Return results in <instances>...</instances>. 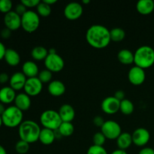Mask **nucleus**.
<instances>
[{"mask_svg": "<svg viewBox=\"0 0 154 154\" xmlns=\"http://www.w3.org/2000/svg\"><path fill=\"white\" fill-rule=\"evenodd\" d=\"M86 40L93 48L103 49L108 47L111 42L110 30L100 24H95L87 29Z\"/></svg>", "mask_w": 154, "mask_h": 154, "instance_id": "1", "label": "nucleus"}, {"mask_svg": "<svg viewBox=\"0 0 154 154\" xmlns=\"http://www.w3.org/2000/svg\"><path fill=\"white\" fill-rule=\"evenodd\" d=\"M41 130L42 129L39 125L31 120H24L18 127V133L20 140L29 144L38 141Z\"/></svg>", "mask_w": 154, "mask_h": 154, "instance_id": "2", "label": "nucleus"}, {"mask_svg": "<svg viewBox=\"0 0 154 154\" xmlns=\"http://www.w3.org/2000/svg\"><path fill=\"white\" fill-rule=\"evenodd\" d=\"M134 63L143 69H148L154 64V50L147 45H144L134 53Z\"/></svg>", "mask_w": 154, "mask_h": 154, "instance_id": "3", "label": "nucleus"}, {"mask_svg": "<svg viewBox=\"0 0 154 154\" xmlns=\"http://www.w3.org/2000/svg\"><path fill=\"white\" fill-rule=\"evenodd\" d=\"M3 125L8 128L19 127L23 123V111L15 105H11L6 108L5 111L2 115Z\"/></svg>", "mask_w": 154, "mask_h": 154, "instance_id": "4", "label": "nucleus"}, {"mask_svg": "<svg viewBox=\"0 0 154 154\" xmlns=\"http://www.w3.org/2000/svg\"><path fill=\"white\" fill-rule=\"evenodd\" d=\"M40 122L44 128L53 131L58 129L63 123L59 113L51 109L45 111L41 114Z\"/></svg>", "mask_w": 154, "mask_h": 154, "instance_id": "5", "label": "nucleus"}, {"mask_svg": "<svg viewBox=\"0 0 154 154\" xmlns=\"http://www.w3.org/2000/svg\"><path fill=\"white\" fill-rule=\"evenodd\" d=\"M40 17L36 12L28 10L21 17V27L25 32L32 33L38 29Z\"/></svg>", "mask_w": 154, "mask_h": 154, "instance_id": "6", "label": "nucleus"}, {"mask_svg": "<svg viewBox=\"0 0 154 154\" xmlns=\"http://www.w3.org/2000/svg\"><path fill=\"white\" fill-rule=\"evenodd\" d=\"M101 132L109 140H117L122 133L120 124L114 120H107L101 127Z\"/></svg>", "mask_w": 154, "mask_h": 154, "instance_id": "7", "label": "nucleus"}, {"mask_svg": "<svg viewBox=\"0 0 154 154\" xmlns=\"http://www.w3.org/2000/svg\"><path fill=\"white\" fill-rule=\"evenodd\" d=\"M45 66L46 69L51 72H60L65 66V62L63 59L59 54H48L45 60Z\"/></svg>", "mask_w": 154, "mask_h": 154, "instance_id": "8", "label": "nucleus"}, {"mask_svg": "<svg viewBox=\"0 0 154 154\" xmlns=\"http://www.w3.org/2000/svg\"><path fill=\"white\" fill-rule=\"evenodd\" d=\"M43 89V84L42 81L35 78H27L26 82L24 86V91L29 96H36L40 94Z\"/></svg>", "mask_w": 154, "mask_h": 154, "instance_id": "9", "label": "nucleus"}, {"mask_svg": "<svg viewBox=\"0 0 154 154\" xmlns=\"http://www.w3.org/2000/svg\"><path fill=\"white\" fill-rule=\"evenodd\" d=\"M83 12V6L80 3L75 2L69 3L64 8L65 17L69 20H76L79 19L82 16Z\"/></svg>", "mask_w": 154, "mask_h": 154, "instance_id": "10", "label": "nucleus"}, {"mask_svg": "<svg viewBox=\"0 0 154 154\" xmlns=\"http://www.w3.org/2000/svg\"><path fill=\"white\" fill-rule=\"evenodd\" d=\"M128 79L129 82L134 86H140L144 84L146 79V74L144 69L138 66L131 68L128 73Z\"/></svg>", "mask_w": 154, "mask_h": 154, "instance_id": "11", "label": "nucleus"}, {"mask_svg": "<svg viewBox=\"0 0 154 154\" xmlns=\"http://www.w3.org/2000/svg\"><path fill=\"white\" fill-rule=\"evenodd\" d=\"M132 143L138 147H144L150 139V134L144 128H138L132 135Z\"/></svg>", "mask_w": 154, "mask_h": 154, "instance_id": "12", "label": "nucleus"}, {"mask_svg": "<svg viewBox=\"0 0 154 154\" xmlns=\"http://www.w3.org/2000/svg\"><path fill=\"white\" fill-rule=\"evenodd\" d=\"M120 101L114 96H108L102 101L101 108L102 111L107 114H114L120 111Z\"/></svg>", "mask_w": 154, "mask_h": 154, "instance_id": "13", "label": "nucleus"}, {"mask_svg": "<svg viewBox=\"0 0 154 154\" xmlns=\"http://www.w3.org/2000/svg\"><path fill=\"white\" fill-rule=\"evenodd\" d=\"M4 23L6 28L11 31L17 30L20 27H21V17L14 11H11L5 14Z\"/></svg>", "mask_w": 154, "mask_h": 154, "instance_id": "14", "label": "nucleus"}, {"mask_svg": "<svg viewBox=\"0 0 154 154\" xmlns=\"http://www.w3.org/2000/svg\"><path fill=\"white\" fill-rule=\"evenodd\" d=\"M27 78L23 75L22 72H17L10 77L9 84L10 87L15 91L20 90L24 88Z\"/></svg>", "mask_w": 154, "mask_h": 154, "instance_id": "15", "label": "nucleus"}, {"mask_svg": "<svg viewBox=\"0 0 154 154\" xmlns=\"http://www.w3.org/2000/svg\"><path fill=\"white\" fill-rule=\"evenodd\" d=\"M14 105L23 112L28 111L31 107V99L26 93H20L16 96L14 100Z\"/></svg>", "mask_w": 154, "mask_h": 154, "instance_id": "16", "label": "nucleus"}, {"mask_svg": "<svg viewBox=\"0 0 154 154\" xmlns=\"http://www.w3.org/2000/svg\"><path fill=\"white\" fill-rule=\"evenodd\" d=\"M16 96V91L10 86L0 89V102L4 105H8L14 102Z\"/></svg>", "mask_w": 154, "mask_h": 154, "instance_id": "17", "label": "nucleus"}, {"mask_svg": "<svg viewBox=\"0 0 154 154\" xmlns=\"http://www.w3.org/2000/svg\"><path fill=\"white\" fill-rule=\"evenodd\" d=\"M60 117L63 122H69L72 123L75 119V111L73 107L69 104H64L60 108L58 111Z\"/></svg>", "mask_w": 154, "mask_h": 154, "instance_id": "18", "label": "nucleus"}, {"mask_svg": "<svg viewBox=\"0 0 154 154\" xmlns=\"http://www.w3.org/2000/svg\"><path fill=\"white\" fill-rule=\"evenodd\" d=\"M48 92L50 94L55 97H59V96H63L66 92V86L62 81H53L48 84Z\"/></svg>", "mask_w": 154, "mask_h": 154, "instance_id": "19", "label": "nucleus"}, {"mask_svg": "<svg viewBox=\"0 0 154 154\" xmlns=\"http://www.w3.org/2000/svg\"><path fill=\"white\" fill-rule=\"evenodd\" d=\"M22 72L27 78H35L38 75L39 69L35 62L26 61L23 65Z\"/></svg>", "mask_w": 154, "mask_h": 154, "instance_id": "20", "label": "nucleus"}, {"mask_svg": "<svg viewBox=\"0 0 154 154\" xmlns=\"http://www.w3.org/2000/svg\"><path fill=\"white\" fill-rule=\"evenodd\" d=\"M4 60L8 66L14 67L20 63V56L18 54L17 51L11 48H8V49H6Z\"/></svg>", "mask_w": 154, "mask_h": 154, "instance_id": "21", "label": "nucleus"}, {"mask_svg": "<svg viewBox=\"0 0 154 154\" xmlns=\"http://www.w3.org/2000/svg\"><path fill=\"white\" fill-rule=\"evenodd\" d=\"M136 9L142 15L150 14L154 10V1L153 0H140L136 4Z\"/></svg>", "mask_w": 154, "mask_h": 154, "instance_id": "22", "label": "nucleus"}, {"mask_svg": "<svg viewBox=\"0 0 154 154\" xmlns=\"http://www.w3.org/2000/svg\"><path fill=\"white\" fill-rule=\"evenodd\" d=\"M132 143V135L129 132H122L117 139V145L118 149L126 150L129 148Z\"/></svg>", "mask_w": 154, "mask_h": 154, "instance_id": "23", "label": "nucleus"}, {"mask_svg": "<svg viewBox=\"0 0 154 154\" xmlns=\"http://www.w3.org/2000/svg\"><path fill=\"white\" fill-rule=\"evenodd\" d=\"M55 140L56 138L54 131L48 129H45V128H44V129L41 130L38 141L42 144H43L44 145H51V144L54 143Z\"/></svg>", "mask_w": 154, "mask_h": 154, "instance_id": "24", "label": "nucleus"}, {"mask_svg": "<svg viewBox=\"0 0 154 154\" xmlns=\"http://www.w3.org/2000/svg\"><path fill=\"white\" fill-rule=\"evenodd\" d=\"M119 62L123 65H130L134 63V54L128 49H123L117 54Z\"/></svg>", "mask_w": 154, "mask_h": 154, "instance_id": "25", "label": "nucleus"}, {"mask_svg": "<svg viewBox=\"0 0 154 154\" xmlns=\"http://www.w3.org/2000/svg\"><path fill=\"white\" fill-rule=\"evenodd\" d=\"M48 55V51L42 46L35 47L31 52V56L32 59L35 61H45V59L47 58Z\"/></svg>", "mask_w": 154, "mask_h": 154, "instance_id": "26", "label": "nucleus"}, {"mask_svg": "<svg viewBox=\"0 0 154 154\" xmlns=\"http://www.w3.org/2000/svg\"><path fill=\"white\" fill-rule=\"evenodd\" d=\"M134 109H135V107H134L133 103L129 99H125L120 102V111L124 115H130V114H132L133 113Z\"/></svg>", "mask_w": 154, "mask_h": 154, "instance_id": "27", "label": "nucleus"}, {"mask_svg": "<svg viewBox=\"0 0 154 154\" xmlns=\"http://www.w3.org/2000/svg\"><path fill=\"white\" fill-rule=\"evenodd\" d=\"M59 132L62 135L63 137H69L71 136L74 133L75 127L73 124L69 122H63L60 125V128L58 129Z\"/></svg>", "mask_w": 154, "mask_h": 154, "instance_id": "28", "label": "nucleus"}, {"mask_svg": "<svg viewBox=\"0 0 154 154\" xmlns=\"http://www.w3.org/2000/svg\"><path fill=\"white\" fill-rule=\"evenodd\" d=\"M111 40L114 42H120L126 37V32L122 28H114L110 30Z\"/></svg>", "mask_w": 154, "mask_h": 154, "instance_id": "29", "label": "nucleus"}, {"mask_svg": "<svg viewBox=\"0 0 154 154\" xmlns=\"http://www.w3.org/2000/svg\"><path fill=\"white\" fill-rule=\"evenodd\" d=\"M36 8H37V14L39 16L46 17L51 14V6L47 5L43 1L39 3Z\"/></svg>", "mask_w": 154, "mask_h": 154, "instance_id": "30", "label": "nucleus"}, {"mask_svg": "<svg viewBox=\"0 0 154 154\" xmlns=\"http://www.w3.org/2000/svg\"><path fill=\"white\" fill-rule=\"evenodd\" d=\"M53 78V73L51 71L48 69H44V70L39 72L38 78L42 81V84H47V83H51Z\"/></svg>", "mask_w": 154, "mask_h": 154, "instance_id": "31", "label": "nucleus"}, {"mask_svg": "<svg viewBox=\"0 0 154 154\" xmlns=\"http://www.w3.org/2000/svg\"><path fill=\"white\" fill-rule=\"evenodd\" d=\"M15 150L19 154H26L29 150V144L22 140H20L15 144Z\"/></svg>", "mask_w": 154, "mask_h": 154, "instance_id": "32", "label": "nucleus"}, {"mask_svg": "<svg viewBox=\"0 0 154 154\" xmlns=\"http://www.w3.org/2000/svg\"><path fill=\"white\" fill-rule=\"evenodd\" d=\"M13 3L11 0H0V12L6 14L11 11Z\"/></svg>", "mask_w": 154, "mask_h": 154, "instance_id": "33", "label": "nucleus"}, {"mask_svg": "<svg viewBox=\"0 0 154 154\" xmlns=\"http://www.w3.org/2000/svg\"><path fill=\"white\" fill-rule=\"evenodd\" d=\"M106 139L107 138H105V136L103 135V133L102 132H96V134H94L93 138V145L102 146V147H103Z\"/></svg>", "mask_w": 154, "mask_h": 154, "instance_id": "34", "label": "nucleus"}, {"mask_svg": "<svg viewBox=\"0 0 154 154\" xmlns=\"http://www.w3.org/2000/svg\"><path fill=\"white\" fill-rule=\"evenodd\" d=\"M87 154H108L105 148L102 146L92 145L87 150Z\"/></svg>", "mask_w": 154, "mask_h": 154, "instance_id": "35", "label": "nucleus"}, {"mask_svg": "<svg viewBox=\"0 0 154 154\" xmlns=\"http://www.w3.org/2000/svg\"><path fill=\"white\" fill-rule=\"evenodd\" d=\"M20 2L22 3V4H23L27 8H32L35 7L37 8V6L38 5L39 3H40L41 2L39 1V0H22Z\"/></svg>", "mask_w": 154, "mask_h": 154, "instance_id": "36", "label": "nucleus"}, {"mask_svg": "<svg viewBox=\"0 0 154 154\" xmlns=\"http://www.w3.org/2000/svg\"><path fill=\"white\" fill-rule=\"evenodd\" d=\"M27 11H28L27 10V8L21 2L19 3V4H17L16 6H15L14 11L16 12L17 14H19L20 17H22L23 15Z\"/></svg>", "mask_w": 154, "mask_h": 154, "instance_id": "37", "label": "nucleus"}, {"mask_svg": "<svg viewBox=\"0 0 154 154\" xmlns=\"http://www.w3.org/2000/svg\"><path fill=\"white\" fill-rule=\"evenodd\" d=\"M93 124L95 125L96 126H98V127H102V126L105 123V120H104L103 117H101V116H96L93 118Z\"/></svg>", "mask_w": 154, "mask_h": 154, "instance_id": "38", "label": "nucleus"}, {"mask_svg": "<svg viewBox=\"0 0 154 154\" xmlns=\"http://www.w3.org/2000/svg\"><path fill=\"white\" fill-rule=\"evenodd\" d=\"M11 32L12 31H11L10 29H8V28L5 27V28L2 29L1 30V32H0V35H1V37L3 39H8L11 37Z\"/></svg>", "mask_w": 154, "mask_h": 154, "instance_id": "39", "label": "nucleus"}, {"mask_svg": "<svg viewBox=\"0 0 154 154\" xmlns=\"http://www.w3.org/2000/svg\"><path fill=\"white\" fill-rule=\"evenodd\" d=\"M9 80H10V77L8 76V75L7 73H5V72H2V73H0V84H6L7 82H8Z\"/></svg>", "mask_w": 154, "mask_h": 154, "instance_id": "40", "label": "nucleus"}, {"mask_svg": "<svg viewBox=\"0 0 154 154\" xmlns=\"http://www.w3.org/2000/svg\"><path fill=\"white\" fill-rule=\"evenodd\" d=\"M114 97L121 102L123 99H125V93L123 90H117L115 94H114Z\"/></svg>", "mask_w": 154, "mask_h": 154, "instance_id": "41", "label": "nucleus"}, {"mask_svg": "<svg viewBox=\"0 0 154 154\" xmlns=\"http://www.w3.org/2000/svg\"><path fill=\"white\" fill-rule=\"evenodd\" d=\"M138 154H154V149L151 147H144L140 150Z\"/></svg>", "mask_w": 154, "mask_h": 154, "instance_id": "42", "label": "nucleus"}, {"mask_svg": "<svg viewBox=\"0 0 154 154\" xmlns=\"http://www.w3.org/2000/svg\"><path fill=\"white\" fill-rule=\"evenodd\" d=\"M5 51H6L5 47V45H3L2 42H0V60H2V59H4Z\"/></svg>", "mask_w": 154, "mask_h": 154, "instance_id": "43", "label": "nucleus"}, {"mask_svg": "<svg viewBox=\"0 0 154 154\" xmlns=\"http://www.w3.org/2000/svg\"><path fill=\"white\" fill-rule=\"evenodd\" d=\"M111 154H128L126 153V150H120V149H117V150H114Z\"/></svg>", "mask_w": 154, "mask_h": 154, "instance_id": "44", "label": "nucleus"}, {"mask_svg": "<svg viewBox=\"0 0 154 154\" xmlns=\"http://www.w3.org/2000/svg\"><path fill=\"white\" fill-rule=\"evenodd\" d=\"M44 2L46 3L47 5H48L51 6L52 5H54L55 3L57 2V0H44Z\"/></svg>", "mask_w": 154, "mask_h": 154, "instance_id": "45", "label": "nucleus"}, {"mask_svg": "<svg viewBox=\"0 0 154 154\" xmlns=\"http://www.w3.org/2000/svg\"><path fill=\"white\" fill-rule=\"evenodd\" d=\"M54 134H55L56 139H60L61 138H63V136H62V135L60 134V132H59L58 129H57V130L54 131Z\"/></svg>", "mask_w": 154, "mask_h": 154, "instance_id": "46", "label": "nucleus"}, {"mask_svg": "<svg viewBox=\"0 0 154 154\" xmlns=\"http://www.w3.org/2000/svg\"><path fill=\"white\" fill-rule=\"evenodd\" d=\"M5 109H6V108H5L4 104H2L0 102V116L2 115L3 113H4L5 111Z\"/></svg>", "mask_w": 154, "mask_h": 154, "instance_id": "47", "label": "nucleus"}, {"mask_svg": "<svg viewBox=\"0 0 154 154\" xmlns=\"http://www.w3.org/2000/svg\"><path fill=\"white\" fill-rule=\"evenodd\" d=\"M0 154H7V151L5 149V147H2L1 144H0Z\"/></svg>", "mask_w": 154, "mask_h": 154, "instance_id": "48", "label": "nucleus"}, {"mask_svg": "<svg viewBox=\"0 0 154 154\" xmlns=\"http://www.w3.org/2000/svg\"><path fill=\"white\" fill-rule=\"evenodd\" d=\"M57 54L55 48H50V49L48 50V54Z\"/></svg>", "mask_w": 154, "mask_h": 154, "instance_id": "49", "label": "nucleus"}, {"mask_svg": "<svg viewBox=\"0 0 154 154\" xmlns=\"http://www.w3.org/2000/svg\"><path fill=\"white\" fill-rule=\"evenodd\" d=\"M82 3H83V4L87 5V4H89V3H90V0H83Z\"/></svg>", "mask_w": 154, "mask_h": 154, "instance_id": "50", "label": "nucleus"}, {"mask_svg": "<svg viewBox=\"0 0 154 154\" xmlns=\"http://www.w3.org/2000/svg\"><path fill=\"white\" fill-rule=\"evenodd\" d=\"M3 125V122H2V116H0V128L2 127V126Z\"/></svg>", "mask_w": 154, "mask_h": 154, "instance_id": "51", "label": "nucleus"}]
</instances>
